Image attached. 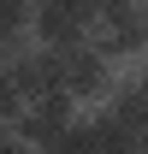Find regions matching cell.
<instances>
[{
	"instance_id": "7a4b0ae2",
	"label": "cell",
	"mask_w": 148,
	"mask_h": 154,
	"mask_svg": "<svg viewBox=\"0 0 148 154\" xmlns=\"http://www.w3.org/2000/svg\"><path fill=\"white\" fill-rule=\"evenodd\" d=\"M30 42L65 54L77 42H89V12L77 0H30Z\"/></svg>"
},
{
	"instance_id": "277c9868",
	"label": "cell",
	"mask_w": 148,
	"mask_h": 154,
	"mask_svg": "<svg viewBox=\"0 0 148 154\" xmlns=\"http://www.w3.org/2000/svg\"><path fill=\"white\" fill-rule=\"evenodd\" d=\"M18 113H24V95L6 83V71H0V125H18Z\"/></svg>"
},
{
	"instance_id": "5b68a950",
	"label": "cell",
	"mask_w": 148,
	"mask_h": 154,
	"mask_svg": "<svg viewBox=\"0 0 148 154\" xmlns=\"http://www.w3.org/2000/svg\"><path fill=\"white\" fill-rule=\"evenodd\" d=\"M0 154H36V148H30V142H18V136H12V125H0Z\"/></svg>"
},
{
	"instance_id": "3957f363",
	"label": "cell",
	"mask_w": 148,
	"mask_h": 154,
	"mask_svg": "<svg viewBox=\"0 0 148 154\" xmlns=\"http://www.w3.org/2000/svg\"><path fill=\"white\" fill-rule=\"evenodd\" d=\"M95 142H101V154H142V136L119 125L113 113H95Z\"/></svg>"
},
{
	"instance_id": "6da1fadb",
	"label": "cell",
	"mask_w": 148,
	"mask_h": 154,
	"mask_svg": "<svg viewBox=\"0 0 148 154\" xmlns=\"http://www.w3.org/2000/svg\"><path fill=\"white\" fill-rule=\"evenodd\" d=\"M59 89H65L77 107H101V101L119 89V71L95 54L89 42H77V48H65V54H59Z\"/></svg>"
}]
</instances>
